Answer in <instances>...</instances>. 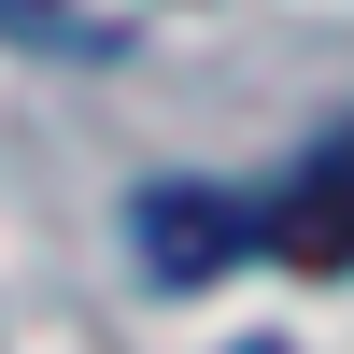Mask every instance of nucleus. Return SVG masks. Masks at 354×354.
I'll use <instances>...</instances> for the list:
<instances>
[{"mask_svg":"<svg viewBox=\"0 0 354 354\" xmlns=\"http://www.w3.org/2000/svg\"><path fill=\"white\" fill-rule=\"evenodd\" d=\"M128 227H142V270H156V283H213L241 241H270V227H255L241 198H213V185H142Z\"/></svg>","mask_w":354,"mask_h":354,"instance_id":"nucleus-1","label":"nucleus"},{"mask_svg":"<svg viewBox=\"0 0 354 354\" xmlns=\"http://www.w3.org/2000/svg\"><path fill=\"white\" fill-rule=\"evenodd\" d=\"M270 241L298 255V270H354V128L326 142V156L283 185V213H270Z\"/></svg>","mask_w":354,"mask_h":354,"instance_id":"nucleus-2","label":"nucleus"},{"mask_svg":"<svg viewBox=\"0 0 354 354\" xmlns=\"http://www.w3.org/2000/svg\"><path fill=\"white\" fill-rule=\"evenodd\" d=\"M241 354H283V340H241Z\"/></svg>","mask_w":354,"mask_h":354,"instance_id":"nucleus-3","label":"nucleus"}]
</instances>
